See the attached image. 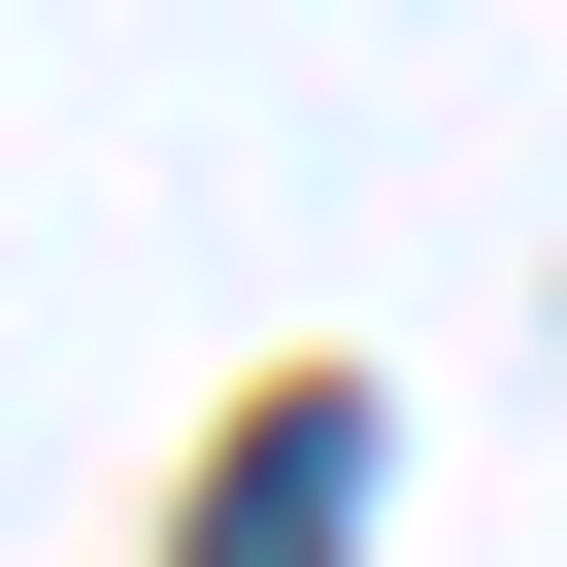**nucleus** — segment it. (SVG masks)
Masks as SVG:
<instances>
[{"label": "nucleus", "mask_w": 567, "mask_h": 567, "mask_svg": "<svg viewBox=\"0 0 567 567\" xmlns=\"http://www.w3.org/2000/svg\"><path fill=\"white\" fill-rule=\"evenodd\" d=\"M334 501H368V401H267V434H234V534H200V567H334Z\"/></svg>", "instance_id": "obj_1"}]
</instances>
